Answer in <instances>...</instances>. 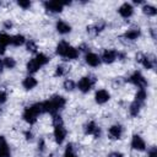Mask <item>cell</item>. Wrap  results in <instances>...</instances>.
Returning a JSON list of instances; mask_svg holds the SVG:
<instances>
[{"label": "cell", "mask_w": 157, "mask_h": 157, "mask_svg": "<svg viewBox=\"0 0 157 157\" xmlns=\"http://www.w3.org/2000/svg\"><path fill=\"white\" fill-rule=\"evenodd\" d=\"M43 112H44L43 110V104L42 103H36L34 105H32V107H29V108H27L25 110L23 118H25L26 121H28L29 124H32V123H34L37 120V117L40 113H43Z\"/></svg>", "instance_id": "6da1fadb"}, {"label": "cell", "mask_w": 157, "mask_h": 157, "mask_svg": "<svg viewBox=\"0 0 157 157\" xmlns=\"http://www.w3.org/2000/svg\"><path fill=\"white\" fill-rule=\"evenodd\" d=\"M56 53L64 58H67V59H75L77 58L78 53L76 49H74L72 47H70L66 42H61L59 43V45L56 47Z\"/></svg>", "instance_id": "7a4b0ae2"}, {"label": "cell", "mask_w": 157, "mask_h": 157, "mask_svg": "<svg viewBox=\"0 0 157 157\" xmlns=\"http://www.w3.org/2000/svg\"><path fill=\"white\" fill-rule=\"evenodd\" d=\"M130 81H131L134 85H136L137 87H140L141 90H142V88H144V87L147 85V82H146L145 77H144V76H142L140 72H137V71L132 74V76L130 77Z\"/></svg>", "instance_id": "3957f363"}, {"label": "cell", "mask_w": 157, "mask_h": 157, "mask_svg": "<svg viewBox=\"0 0 157 157\" xmlns=\"http://www.w3.org/2000/svg\"><path fill=\"white\" fill-rule=\"evenodd\" d=\"M93 82H94V78H91V77H83V78H81L80 82H78V88H80L82 92H88V91L91 90Z\"/></svg>", "instance_id": "277c9868"}, {"label": "cell", "mask_w": 157, "mask_h": 157, "mask_svg": "<svg viewBox=\"0 0 157 157\" xmlns=\"http://www.w3.org/2000/svg\"><path fill=\"white\" fill-rule=\"evenodd\" d=\"M65 135H66V131L65 129L63 128V125H55V130H54V136H55V140L58 144H61L65 139Z\"/></svg>", "instance_id": "5b68a950"}, {"label": "cell", "mask_w": 157, "mask_h": 157, "mask_svg": "<svg viewBox=\"0 0 157 157\" xmlns=\"http://www.w3.org/2000/svg\"><path fill=\"white\" fill-rule=\"evenodd\" d=\"M44 6L48 10L53 11V12H60L61 9H63V2H59V1H47L44 4Z\"/></svg>", "instance_id": "8992f818"}, {"label": "cell", "mask_w": 157, "mask_h": 157, "mask_svg": "<svg viewBox=\"0 0 157 157\" xmlns=\"http://www.w3.org/2000/svg\"><path fill=\"white\" fill-rule=\"evenodd\" d=\"M119 13L123 16V17H130L131 16V13H132V6L130 5V4H128V2H125V4H123L121 6H120V9H119Z\"/></svg>", "instance_id": "52a82bcc"}, {"label": "cell", "mask_w": 157, "mask_h": 157, "mask_svg": "<svg viewBox=\"0 0 157 157\" xmlns=\"http://www.w3.org/2000/svg\"><path fill=\"white\" fill-rule=\"evenodd\" d=\"M131 146H132V148H135V150H144V148H145V142H144V140H142L139 135H135V136L132 137Z\"/></svg>", "instance_id": "ba28073f"}, {"label": "cell", "mask_w": 157, "mask_h": 157, "mask_svg": "<svg viewBox=\"0 0 157 157\" xmlns=\"http://www.w3.org/2000/svg\"><path fill=\"white\" fill-rule=\"evenodd\" d=\"M0 157H10V151L7 148V144L2 136H0Z\"/></svg>", "instance_id": "9c48e42d"}, {"label": "cell", "mask_w": 157, "mask_h": 157, "mask_svg": "<svg viewBox=\"0 0 157 157\" xmlns=\"http://www.w3.org/2000/svg\"><path fill=\"white\" fill-rule=\"evenodd\" d=\"M86 61L91 66H97L99 64V58L93 53H88V54H86Z\"/></svg>", "instance_id": "30bf717a"}, {"label": "cell", "mask_w": 157, "mask_h": 157, "mask_svg": "<svg viewBox=\"0 0 157 157\" xmlns=\"http://www.w3.org/2000/svg\"><path fill=\"white\" fill-rule=\"evenodd\" d=\"M108 99H109V93H108L107 91L101 90V91H98V92L96 93V101H97L98 103H104V102H107Z\"/></svg>", "instance_id": "8fae6325"}, {"label": "cell", "mask_w": 157, "mask_h": 157, "mask_svg": "<svg viewBox=\"0 0 157 157\" xmlns=\"http://www.w3.org/2000/svg\"><path fill=\"white\" fill-rule=\"evenodd\" d=\"M115 58H117V53L115 52H113V50H107V52H104V54H103V56H102V59H103V61L104 63H113L114 60H115Z\"/></svg>", "instance_id": "7c38bea8"}, {"label": "cell", "mask_w": 157, "mask_h": 157, "mask_svg": "<svg viewBox=\"0 0 157 157\" xmlns=\"http://www.w3.org/2000/svg\"><path fill=\"white\" fill-rule=\"evenodd\" d=\"M56 29H58L60 33H69V32L71 31V27H70L67 23H65L64 21H59V22L56 23Z\"/></svg>", "instance_id": "4fadbf2b"}, {"label": "cell", "mask_w": 157, "mask_h": 157, "mask_svg": "<svg viewBox=\"0 0 157 157\" xmlns=\"http://www.w3.org/2000/svg\"><path fill=\"white\" fill-rule=\"evenodd\" d=\"M109 134H110V136H113L114 139L120 137V135H121V126H120V125H113V126L109 129Z\"/></svg>", "instance_id": "5bb4252c"}, {"label": "cell", "mask_w": 157, "mask_h": 157, "mask_svg": "<svg viewBox=\"0 0 157 157\" xmlns=\"http://www.w3.org/2000/svg\"><path fill=\"white\" fill-rule=\"evenodd\" d=\"M36 85H37L36 78H33V77H31V76L26 77V78H25V81H23V87H25V88H27V90L33 88Z\"/></svg>", "instance_id": "9a60e30c"}, {"label": "cell", "mask_w": 157, "mask_h": 157, "mask_svg": "<svg viewBox=\"0 0 157 157\" xmlns=\"http://www.w3.org/2000/svg\"><path fill=\"white\" fill-rule=\"evenodd\" d=\"M39 67H40V65L36 61V59H32V60L27 64V70H28V72H36Z\"/></svg>", "instance_id": "2e32d148"}, {"label": "cell", "mask_w": 157, "mask_h": 157, "mask_svg": "<svg viewBox=\"0 0 157 157\" xmlns=\"http://www.w3.org/2000/svg\"><path fill=\"white\" fill-rule=\"evenodd\" d=\"M139 34H140L139 28H132V29H129L125 33V38H128V39H135V38L139 37Z\"/></svg>", "instance_id": "e0dca14e"}, {"label": "cell", "mask_w": 157, "mask_h": 157, "mask_svg": "<svg viewBox=\"0 0 157 157\" xmlns=\"http://www.w3.org/2000/svg\"><path fill=\"white\" fill-rule=\"evenodd\" d=\"M86 132H87V134L98 135V134H99V129L96 126L94 123H90V124H87V126H86Z\"/></svg>", "instance_id": "ac0fdd59"}, {"label": "cell", "mask_w": 157, "mask_h": 157, "mask_svg": "<svg viewBox=\"0 0 157 157\" xmlns=\"http://www.w3.org/2000/svg\"><path fill=\"white\" fill-rule=\"evenodd\" d=\"M11 43L15 44V45H21L25 43V37L21 36V34H17L15 37H11Z\"/></svg>", "instance_id": "d6986e66"}, {"label": "cell", "mask_w": 157, "mask_h": 157, "mask_svg": "<svg viewBox=\"0 0 157 157\" xmlns=\"http://www.w3.org/2000/svg\"><path fill=\"white\" fill-rule=\"evenodd\" d=\"M52 101L54 102V104L56 105L58 109L61 108V107H64V104H65V99H64L63 97H60V96H55V97H53Z\"/></svg>", "instance_id": "ffe728a7"}, {"label": "cell", "mask_w": 157, "mask_h": 157, "mask_svg": "<svg viewBox=\"0 0 157 157\" xmlns=\"http://www.w3.org/2000/svg\"><path fill=\"white\" fill-rule=\"evenodd\" d=\"M140 61L144 64L145 67L147 69H151L153 67V59H150L148 56H142V59H140Z\"/></svg>", "instance_id": "44dd1931"}, {"label": "cell", "mask_w": 157, "mask_h": 157, "mask_svg": "<svg viewBox=\"0 0 157 157\" xmlns=\"http://www.w3.org/2000/svg\"><path fill=\"white\" fill-rule=\"evenodd\" d=\"M140 107H141V103H139V102H134L131 105H130V114L131 115H137V113H139V110H140Z\"/></svg>", "instance_id": "7402d4cb"}, {"label": "cell", "mask_w": 157, "mask_h": 157, "mask_svg": "<svg viewBox=\"0 0 157 157\" xmlns=\"http://www.w3.org/2000/svg\"><path fill=\"white\" fill-rule=\"evenodd\" d=\"M9 43H11V37L7 34H0V45H7Z\"/></svg>", "instance_id": "603a6c76"}, {"label": "cell", "mask_w": 157, "mask_h": 157, "mask_svg": "<svg viewBox=\"0 0 157 157\" xmlns=\"http://www.w3.org/2000/svg\"><path fill=\"white\" fill-rule=\"evenodd\" d=\"M144 12H145L146 15H148V16H155L157 11H156V9H155L153 6L146 5V6H144Z\"/></svg>", "instance_id": "cb8c5ba5"}, {"label": "cell", "mask_w": 157, "mask_h": 157, "mask_svg": "<svg viewBox=\"0 0 157 157\" xmlns=\"http://www.w3.org/2000/svg\"><path fill=\"white\" fill-rule=\"evenodd\" d=\"M48 60H49V59H48L44 54H38V55L36 56V61H37L40 66H42V65H44V64H47V63H48Z\"/></svg>", "instance_id": "d4e9b609"}, {"label": "cell", "mask_w": 157, "mask_h": 157, "mask_svg": "<svg viewBox=\"0 0 157 157\" xmlns=\"http://www.w3.org/2000/svg\"><path fill=\"white\" fill-rule=\"evenodd\" d=\"M15 65H16V63H15V60L12 58H5L4 59V66H6L9 69H12Z\"/></svg>", "instance_id": "484cf974"}, {"label": "cell", "mask_w": 157, "mask_h": 157, "mask_svg": "<svg viewBox=\"0 0 157 157\" xmlns=\"http://www.w3.org/2000/svg\"><path fill=\"white\" fill-rule=\"evenodd\" d=\"M145 98H146V92H145L144 90H140V91L136 93V102L142 103V102L145 101Z\"/></svg>", "instance_id": "4316f807"}, {"label": "cell", "mask_w": 157, "mask_h": 157, "mask_svg": "<svg viewBox=\"0 0 157 157\" xmlns=\"http://www.w3.org/2000/svg\"><path fill=\"white\" fill-rule=\"evenodd\" d=\"M64 88L67 90V91L74 90V88H75V83H74V81H71V80H66V81L64 82Z\"/></svg>", "instance_id": "83f0119b"}, {"label": "cell", "mask_w": 157, "mask_h": 157, "mask_svg": "<svg viewBox=\"0 0 157 157\" xmlns=\"http://www.w3.org/2000/svg\"><path fill=\"white\" fill-rule=\"evenodd\" d=\"M64 157H76L75 153L72 152L71 145H67V148H66V152H65V156H64Z\"/></svg>", "instance_id": "f1b7e54d"}, {"label": "cell", "mask_w": 157, "mask_h": 157, "mask_svg": "<svg viewBox=\"0 0 157 157\" xmlns=\"http://www.w3.org/2000/svg\"><path fill=\"white\" fill-rule=\"evenodd\" d=\"M27 49L31 50V52H36V50H37V45L34 44V42L29 40V42L27 43Z\"/></svg>", "instance_id": "f546056e"}, {"label": "cell", "mask_w": 157, "mask_h": 157, "mask_svg": "<svg viewBox=\"0 0 157 157\" xmlns=\"http://www.w3.org/2000/svg\"><path fill=\"white\" fill-rule=\"evenodd\" d=\"M53 123H54V125H63V119H61V117H59V115H54V118H53Z\"/></svg>", "instance_id": "4dcf8cb0"}, {"label": "cell", "mask_w": 157, "mask_h": 157, "mask_svg": "<svg viewBox=\"0 0 157 157\" xmlns=\"http://www.w3.org/2000/svg\"><path fill=\"white\" fill-rule=\"evenodd\" d=\"M148 156H150V157H157V150H156V147H152V148L148 151Z\"/></svg>", "instance_id": "1f68e13d"}, {"label": "cell", "mask_w": 157, "mask_h": 157, "mask_svg": "<svg viewBox=\"0 0 157 157\" xmlns=\"http://www.w3.org/2000/svg\"><path fill=\"white\" fill-rule=\"evenodd\" d=\"M18 5L22 6V7H25V9H27V7H29L31 2L29 1H18Z\"/></svg>", "instance_id": "d6a6232c"}, {"label": "cell", "mask_w": 157, "mask_h": 157, "mask_svg": "<svg viewBox=\"0 0 157 157\" xmlns=\"http://www.w3.org/2000/svg\"><path fill=\"white\" fill-rule=\"evenodd\" d=\"M108 157H123V155L120 152H112V153H109Z\"/></svg>", "instance_id": "836d02e7"}, {"label": "cell", "mask_w": 157, "mask_h": 157, "mask_svg": "<svg viewBox=\"0 0 157 157\" xmlns=\"http://www.w3.org/2000/svg\"><path fill=\"white\" fill-rule=\"evenodd\" d=\"M5 101H6V94L4 92H0V103H2Z\"/></svg>", "instance_id": "e575fe53"}, {"label": "cell", "mask_w": 157, "mask_h": 157, "mask_svg": "<svg viewBox=\"0 0 157 157\" xmlns=\"http://www.w3.org/2000/svg\"><path fill=\"white\" fill-rule=\"evenodd\" d=\"M56 75H63L64 74V70H63V67L61 66H58L56 67V72H55Z\"/></svg>", "instance_id": "d590c367"}, {"label": "cell", "mask_w": 157, "mask_h": 157, "mask_svg": "<svg viewBox=\"0 0 157 157\" xmlns=\"http://www.w3.org/2000/svg\"><path fill=\"white\" fill-rule=\"evenodd\" d=\"M5 52V47L4 45H0V54H2Z\"/></svg>", "instance_id": "8d00e7d4"}, {"label": "cell", "mask_w": 157, "mask_h": 157, "mask_svg": "<svg viewBox=\"0 0 157 157\" xmlns=\"http://www.w3.org/2000/svg\"><path fill=\"white\" fill-rule=\"evenodd\" d=\"M2 67H4V61H1V60H0V72L2 71Z\"/></svg>", "instance_id": "74e56055"}, {"label": "cell", "mask_w": 157, "mask_h": 157, "mask_svg": "<svg viewBox=\"0 0 157 157\" xmlns=\"http://www.w3.org/2000/svg\"><path fill=\"white\" fill-rule=\"evenodd\" d=\"M26 136H27V139H32V134L31 132H26Z\"/></svg>", "instance_id": "f35d334b"}]
</instances>
